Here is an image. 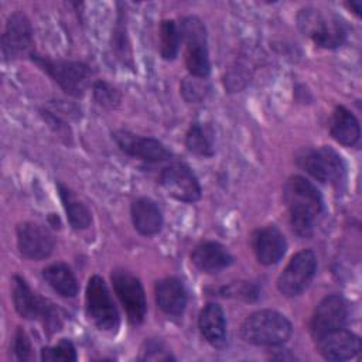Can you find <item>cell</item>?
<instances>
[{"label": "cell", "instance_id": "obj_1", "mask_svg": "<svg viewBox=\"0 0 362 362\" xmlns=\"http://www.w3.org/2000/svg\"><path fill=\"white\" fill-rule=\"evenodd\" d=\"M283 195L290 212L293 230L301 238L311 236L314 222L324 204L320 191L304 177L294 175L286 181Z\"/></svg>", "mask_w": 362, "mask_h": 362}, {"label": "cell", "instance_id": "obj_2", "mask_svg": "<svg viewBox=\"0 0 362 362\" xmlns=\"http://www.w3.org/2000/svg\"><path fill=\"white\" fill-rule=\"evenodd\" d=\"M290 321L274 310H260L250 314L240 327L245 342L259 346H277L291 335Z\"/></svg>", "mask_w": 362, "mask_h": 362}, {"label": "cell", "instance_id": "obj_3", "mask_svg": "<svg viewBox=\"0 0 362 362\" xmlns=\"http://www.w3.org/2000/svg\"><path fill=\"white\" fill-rule=\"evenodd\" d=\"M298 28L321 48H338L346 38V28L341 18L317 8H304L297 16Z\"/></svg>", "mask_w": 362, "mask_h": 362}, {"label": "cell", "instance_id": "obj_4", "mask_svg": "<svg viewBox=\"0 0 362 362\" xmlns=\"http://www.w3.org/2000/svg\"><path fill=\"white\" fill-rule=\"evenodd\" d=\"M13 303L16 307V311L27 318V320H35L44 324L45 328L57 331L61 327V315L58 308L55 305L41 297L40 294L34 293L24 279L14 276L13 279Z\"/></svg>", "mask_w": 362, "mask_h": 362}, {"label": "cell", "instance_id": "obj_5", "mask_svg": "<svg viewBox=\"0 0 362 362\" xmlns=\"http://www.w3.org/2000/svg\"><path fill=\"white\" fill-rule=\"evenodd\" d=\"M298 167L321 182L339 185L345 180V164L341 156L328 146L307 147L297 153Z\"/></svg>", "mask_w": 362, "mask_h": 362}, {"label": "cell", "instance_id": "obj_6", "mask_svg": "<svg viewBox=\"0 0 362 362\" xmlns=\"http://www.w3.org/2000/svg\"><path fill=\"white\" fill-rule=\"evenodd\" d=\"M30 55L33 62L45 71L62 88L64 92L75 98L85 93L92 76V71L88 65L76 61H55L33 52Z\"/></svg>", "mask_w": 362, "mask_h": 362}, {"label": "cell", "instance_id": "obj_7", "mask_svg": "<svg viewBox=\"0 0 362 362\" xmlns=\"http://www.w3.org/2000/svg\"><path fill=\"white\" fill-rule=\"evenodd\" d=\"M178 28L181 40L185 44V64L188 71L197 78L208 76L211 65L204 23L195 16H188L181 20Z\"/></svg>", "mask_w": 362, "mask_h": 362}, {"label": "cell", "instance_id": "obj_8", "mask_svg": "<svg viewBox=\"0 0 362 362\" xmlns=\"http://www.w3.org/2000/svg\"><path fill=\"white\" fill-rule=\"evenodd\" d=\"M86 314L89 320L103 331H116L120 318L110 297L107 286L100 276H92L86 286Z\"/></svg>", "mask_w": 362, "mask_h": 362}, {"label": "cell", "instance_id": "obj_9", "mask_svg": "<svg viewBox=\"0 0 362 362\" xmlns=\"http://www.w3.org/2000/svg\"><path fill=\"white\" fill-rule=\"evenodd\" d=\"M317 270V256L313 250L304 249L296 253L277 279V288L286 297L301 294L313 281Z\"/></svg>", "mask_w": 362, "mask_h": 362}, {"label": "cell", "instance_id": "obj_10", "mask_svg": "<svg viewBox=\"0 0 362 362\" xmlns=\"http://www.w3.org/2000/svg\"><path fill=\"white\" fill-rule=\"evenodd\" d=\"M112 283L117 298L127 313L129 321L132 324L143 322L147 303L140 280L124 269H115L112 273Z\"/></svg>", "mask_w": 362, "mask_h": 362}, {"label": "cell", "instance_id": "obj_11", "mask_svg": "<svg viewBox=\"0 0 362 362\" xmlns=\"http://www.w3.org/2000/svg\"><path fill=\"white\" fill-rule=\"evenodd\" d=\"M160 184L173 198L182 202H195L201 198V185L192 170L184 163H173L163 168Z\"/></svg>", "mask_w": 362, "mask_h": 362}, {"label": "cell", "instance_id": "obj_12", "mask_svg": "<svg viewBox=\"0 0 362 362\" xmlns=\"http://www.w3.org/2000/svg\"><path fill=\"white\" fill-rule=\"evenodd\" d=\"M348 318V305L344 297L338 294H331L324 297L314 310L310 322V331L314 339L344 328Z\"/></svg>", "mask_w": 362, "mask_h": 362}, {"label": "cell", "instance_id": "obj_13", "mask_svg": "<svg viewBox=\"0 0 362 362\" xmlns=\"http://www.w3.org/2000/svg\"><path fill=\"white\" fill-rule=\"evenodd\" d=\"M113 140L123 153L133 158L158 163L171 157L167 147L153 137H143L127 130H119L113 133Z\"/></svg>", "mask_w": 362, "mask_h": 362}, {"label": "cell", "instance_id": "obj_14", "mask_svg": "<svg viewBox=\"0 0 362 362\" xmlns=\"http://www.w3.org/2000/svg\"><path fill=\"white\" fill-rule=\"evenodd\" d=\"M17 246L24 257L41 260L52 253L54 238L47 228L34 222H24L17 226Z\"/></svg>", "mask_w": 362, "mask_h": 362}, {"label": "cell", "instance_id": "obj_15", "mask_svg": "<svg viewBox=\"0 0 362 362\" xmlns=\"http://www.w3.org/2000/svg\"><path fill=\"white\" fill-rule=\"evenodd\" d=\"M33 45V28L30 20L23 13L8 17L1 37V51L6 59L18 58L27 54Z\"/></svg>", "mask_w": 362, "mask_h": 362}, {"label": "cell", "instance_id": "obj_16", "mask_svg": "<svg viewBox=\"0 0 362 362\" xmlns=\"http://www.w3.org/2000/svg\"><path fill=\"white\" fill-rule=\"evenodd\" d=\"M317 351L328 361H346L361 351V339L356 334L338 328L315 339Z\"/></svg>", "mask_w": 362, "mask_h": 362}, {"label": "cell", "instance_id": "obj_17", "mask_svg": "<svg viewBox=\"0 0 362 362\" xmlns=\"http://www.w3.org/2000/svg\"><path fill=\"white\" fill-rule=\"evenodd\" d=\"M252 247L256 259L266 266L276 264L284 256L287 242L284 235L274 225L259 228L252 235Z\"/></svg>", "mask_w": 362, "mask_h": 362}, {"label": "cell", "instance_id": "obj_18", "mask_svg": "<svg viewBox=\"0 0 362 362\" xmlns=\"http://www.w3.org/2000/svg\"><path fill=\"white\" fill-rule=\"evenodd\" d=\"M192 263L204 273H218L232 264L233 257L226 247L218 242H202L191 253Z\"/></svg>", "mask_w": 362, "mask_h": 362}, {"label": "cell", "instance_id": "obj_19", "mask_svg": "<svg viewBox=\"0 0 362 362\" xmlns=\"http://www.w3.org/2000/svg\"><path fill=\"white\" fill-rule=\"evenodd\" d=\"M198 327L208 344L214 348H223L226 345V320L223 310L215 304H206L198 317Z\"/></svg>", "mask_w": 362, "mask_h": 362}, {"label": "cell", "instance_id": "obj_20", "mask_svg": "<svg viewBox=\"0 0 362 362\" xmlns=\"http://www.w3.org/2000/svg\"><path fill=\"white\" fill-rule=\"evenodd\" d=\"M156 301L161 311L170 315H180L187 305L184 284L175 277H165L156 283Z\"/></svg>", "mask_w": 362, "mask_h": 362}, {"label": "cell", "instance_id": "obj_21", "mask_svg": "<svg viewBox=\"0 0 362 362\" xmlns=\"http://www.w3.org/2000/svg\"><path fill=\"white\" fill-rule=\"evenodd\" d=\"M132 221L136 230L144 236L156 235L161 230L163 215L160 208L150 198H139L130 208Z\"/></svg>", "mask_w": 362, "mask_h": 362}, {"label": "cell", "instance_id": "obj_22", "mask_svg": "<svg viewBox=\"0 0 362 362\" xmlns=\"http://www.w3.org/2000/svg\"><path fill=\"white\" fill-rule=\"evenodd\" d=\"M329 133L338 143L344 146H354L358 143L361 136L359 122L346 107L338 106L331 117Z\"/></svg>", "mask_w": 362, "mask_h": 362}, {"label": "cell", "instance_id": "obj_23", "mask_svg": "<svg viewBox=\"0 0 362 362\" xmlns=\"http://www.w3.org/2000/svg\"><path fill=\"white\" fill-rule=\"evenodd\" d=\"M42 277L62 297H75L78 283L71 269L64 263H55L42 270Z\"/></svg>", "mask_w": 362, "mask_h": 362}, {"label": "cell", "instance_id": "obj_24", "mask_svg": "<svg viewBox=\"0 0 362 362\" xmlns=\"http://www.w3.org/2000/svg\"><path fill=\"white\" fill-rule=\"evenodd\" d=\"M58 192L71 226L76 230L86 229L92 222L90 212L86 208V205L82 201H79L75 197V194L62 184H58Z\"/></svg>", "mask_w": 362, "mask_h": 362}, {"label": "cell", "instance_id": "obj_25", "mask_svg": "<svg viewBox=\"0 0 362 362\" xmlns=\"http://www.w3.org/2000/svg\"><path fill=\"white\" fill-rule=\"evenodd\" d=\"M185 146L188 151H191L192 154H197L201 157L214 156L212 139L199 123H194L188 129L185 134Z\"/></svg>", "mask_w": 362, "mask_h": 362}, {"label": "cell", "instance_id": "obj_26", "mask_svg": "<svg viewBox=\"0 0 362 362\" xmlns=\"http://www.w3.org/2000/svg\"><path fill=\"white\" fill-rule=\"evenodd\" d=\"M180 28L174 20H164L160 25V54L164 59H174L180 48Z\"/></svg>", "mask_w": 362, "mask_h": 362}, {"label": "cell", "instance_id": "obj_27", "mask_svg": "<svg viewBox=\"0 0 362 362\" xmlns=\"http://www.w3.org/2000/svg\"><path fill=\"white\" fill-rule=\"evenodd\" d=\"M76 351L69 339H61L54 346H45L41 349L42 361H76Z\"/></svg>", "mask_w": 362, "mask_h": 362}, {"label": "cell", "instance_id": "obj_28", "mask_svg": "<svg viewBox=\"0 0 362 362\" xmlns=\"http://www.w3.org/2000/svg\"><path fill=\"white\" fill-rule=\"evenodd\" d=\"M93 96L99 105L109 107V109L116 107L120 102L119 92L109 83L100 82V81L93 85Z\"/></svg>", "mask_w": 362, "mask_h": 362}, {"label": "cell", "instance_id": "obj_29", "mask_svg": "<svg viewBox=\"0 0 362 362\" xmlns=\"http://www.w3.org/2000/svg\"><path fill=\"white\" fill-rule=\"evenodd\" d=\"M14 352L20 361H28L31 358V344L23 328H18L16 332Z\"/></svg>", "mask_w": 362, "mask_h": 362}, {"label": "cell", "instance_id": "obj_30", "mask_svg": "<svg viewBox=\"0 0 362 362\" xmlns=\"http://www.w3.org/2000/svg\"><path fill=\"white\" fill-rule=\"evenodd\" d=\"M346 6H348L349 8H352L356 16H359V11H361V1H351V3H348Z\"/></svg>", "mask_w": 362, "mask_h": 362}]
</instances>
